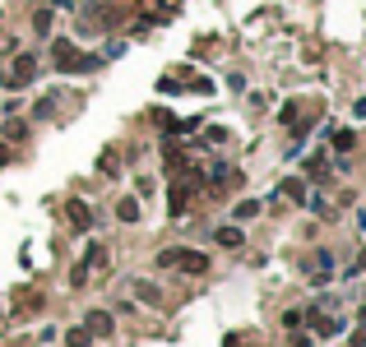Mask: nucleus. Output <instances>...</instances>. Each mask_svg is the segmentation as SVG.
<instances>
[{
  "label": "nucleus",
  "mask_w": 366,
  "mask_h": 347,
  "mask_svg": "<svg viewBox=\"0 0 366 347\" xmlns=\"http://www.w3.org/2000/svg\"><path fill=\"white\" fill-rule=\"evenodd\" d=\"M255 213H259V199H241V204L232 209V218H237V223H246V218H255Z\"/></svg>",
  "instance_id": "obj_9"
},
{
  "label": "nucleus",
  "mask_w": 366,
  "mask_h": 347,
  "mask_svg": "<svg viewBox=\"0 0 366 347\" xmlns=\"http://www.w3.org/2000/svg\"><path fill=\"white\" fill-rule=\"evenodd\" d=\"M51 56H56V70H61V75H89V70H98V56H84V51H79L75 42H56V51H51Z\"/></svg>",
  "instance_id": "obj_1"
},
{
  "label": "nucleus",
  "mask_w": 366,
  "mask_h": 347,
  "mask_svg": "<svg viewBox=\"0 0 366 347\" xmlns=\"http://www.w3.org/2000/svg\"><path fill=\"white\" fill-rule=\"evenodd\" d=\"M283 195H292V199H306V185H302V181H283Z\"/></svg>",
  "instance_id": "obj_14"
},
{
  "label": "nucleus",
  "mask_w": 366,
  "mask_h": 347,
  "mask_svg": "<svg viewBox=\"0 0 366 347\" xmlns=\"http://www.w3.org/2000/svg\"><path fill=\"white\" fill-rule=\"evenodd\" d=\"M352 116H357V121H366V97H357V102H352Z\"/></svg>",
  "instance_id": "obj_15"
},
{
  "label": "nucleus",
  "mask_w": 366,
  "mask_h": 347,
  "mask_svg": "<svg viewBox=\"0 0 366 347\" xmlns=\"http://www.w3.org/2000/svg\"><path fill=\"white\" fill-rule=\"evenodd\" d=\"M89 338H93L89 329H70V338H65V343H70V347H89Z\"/></svg>",
  "instance_id": "obj_12"
},
{
  "label": "nucleus",
  "mask_w": 366,
  "mask_h": 347,
  "mask_svg": "<svg viewBox=\"0 0 366 347\" xmlns=\"http://www.w3.org/2000/svg\"><path fill=\"white\" fill-rule=\"evenodd\" d=\"M167 204H172V218H181V213H185V204H190V190H172V199H167Z\"/></svg>",
  "instance_id": "obj_10"
},
{
  "label": "nucleus",
  "mask_w": 366,
  "mask_h": 347,
  "mask_svg": "<svg viewBox=\"0 0 366 347\" xmlns=\"http://www.w3.org/2000/svg\"><path fill=\"white\" fill-rule=\"evenodd\" d=\"M116 218H121V223H139V199L125 195L121 204H116Z\"/></svg>",
  "instance_id": "obj_7"
},
{
  "label": "nucleus",
  "mask_w": 366,
  "mask_h": 347,
  "mask_svg": "<svg viewBox=\"0 0 366 347\" xmlns=\"http://www.w3.org/2000/svg\"><path fill=\"white\" fill-rule=\"evenodd\" d=\"M0 88H5V75H0Z\"/></svg>",
  "instance_id": "obj_18"
},
{
  "label": "nucleus",
  "mask_w": 366,
  "mask_h": 347,
  "mask_svg": "<svg viewBox=\"0 0 366 347\" xmlns=\"http://www.w3.org/2000/svg\"><path fill=\"white\" fill-rule=\"evenodd\" d=\"M84 329H89L93 338H107V333L116 329V319H111L107 310H89V319H84Z\"/></svg>",
  "instance_id": "obj_5"
},
{
  "label": "nucleus",
  "mask_w": 366,
  "mask_h": 347,
  "mask_svg": "<svg viewBox=\"0 0 366 347\" xmlns=\"http://www.w3.org/2000/svg\"><path fill=\"white\" fill-rule=\"evenodd\" d=\"M158 264H163V269H181V273H204L209 269V255H199V250H163V255H158Z\"/></svg>",
  "instance_id": "obj_2"
},
{
  "label": "nucleus",
  "mask_w": 366,
  "mask_h": 347,
  "mask_svg": "<svg viewBox=\"0 0 366 347\" xmlns=\"http://www.w3.org/2000/svg\"><path fill=\"white\" fill-rule=\"evenodd\" d=\"M33 28H37V32H51V10H37V15H33Z\"/></svg>",
  "instance_id": "obj_11"
},
{
  "label": "nucleus",
  "mask_w": 366,
  "mask_h": 347,
  "mask_svg": "<svg viewBox=\"0 0 366 347\" xmlns=\"http://www.w3.org/2000/svg\"><path fill=\"white\" fill-rule=\"evenodd\" d=\"M98 264H107V250H102V245L93 241L89 250H84V259H79L75 269H70V287H84V283H89V273L98 269Z\"/></svg>",
  "instance_id": "obj_3"
},
{
  "label": "nucleus",
  "mask_w": 366,
  "mask_h": 347,
  "mask_svg": "<svg viewBox=\"0 0 366 347\" xmlns=\"http://www.w3.org/2000/svg\"><path fill=\"white\" fill-rule=\"evenodd\" d=\"M5 162H10V149H5V144H0V167H5Z\"/></svg>",
  "instance_id": "obj_17"
},
{
  "label": "nucleus",
  "mask_w": 366,
  "mask_h": 347,
  "mask_svg": "<svg viewBox=\"0 0 366 347\" xmlns=\"http://www.w3.org/2000/svg\"><path fill=\"white\" fill-rule=\"evenodd\" d=\"M352 273H366V250H362V255H357V269H352Z\"/></svg>",
  "instance_id": "obj_16"
},
{
  "label": "nucleus",
  "mask_w": 366,
  "mask_h": 347,
  "mask_svg": "<svg viewBox=\"0 0 366 347\" xmlns=\"http://www.w3.org/2000/svg\"><path fill=\"white\" fill-rule=\"evenodd\" d=\"M214 241H218V245H228V250H237V245H241V227H218Z\"/></svg>",
  "instance_id": "obj_8"
},
{
  "label": "nucleus",
  "mask_w": 366,
  "mask_h": 347,
  "mask_svg": "<svg viewBox=\"0 0 366 347\" xmlns=\"http://www.w3.org/2000/svg\"><path fill=\"white\" fill-rule=\"evenodd\" d=\"M135 292H139V297H144V301H158V287H153V283H135Z\"/></svg>",
  "instance_id": "obj_13"
},
{
  "label": "nucleus",
  "mask_w": 366,
  "mask_h": 347,
  "mask_svg": "<svg viewBox=\"0 0 366 347\" xmlns=\"http://www.w3.org/2000/svg\"><path fill=\"white\" fill-rule=\"evenodd\" d=\"M70 223H75L79 232H89V227H93V213H89L84 199H70Z\"/></svg>",
  "instance_id": "obj_6"
},
{
  "label": "nucleus",
  "mask_w": 366,
  "mask_h": 347,
  "mask_svg": "<svg viewBox=\"0 0 366 347\" xmlns=\"http://www.w3.org/2000/svg\"><path fill=\"white\" fill-rule=\"evenodd\" d=\"M33 79H37V61H33V56H19L5 84H10V88H24V84H33Z\"/></svg>",
  "instance_id": "obj_4"
}]
</instances>
